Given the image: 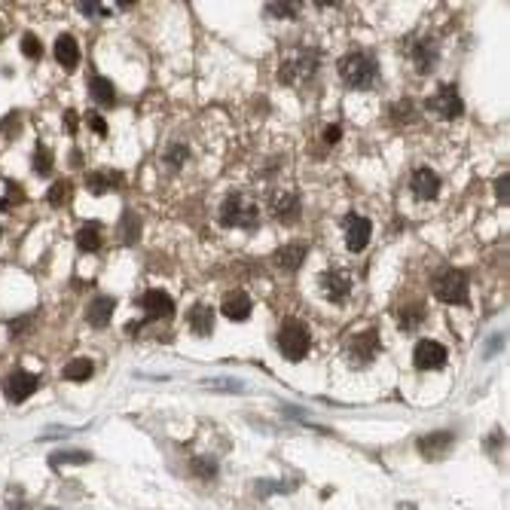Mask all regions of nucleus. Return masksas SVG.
<instances>
[{"label": "nucleus", "instance_id": "15", "mask_svg": "<svg viewBox=\"0 0 510 510\" xmlns=\"http://www.w3.org/2000/svg\"><path fill=\"white\" fill-rule=\"evenodd\" d=\"M321 288H324V293H327L330 303H345L349 293H352V278L345 272H327L321 278Z\"/></svg>", "mask_w": 510, "mask_h": 510}, {"label": "nucleus", "instance_id": "8", "mask_svg": "<svg viewBox=\"0 0 510 510\" xmlns=\"http://www.w3.org/2000/svg\"><path fill=\"white\" fill-rule=\"evenodd\" d=\"M370 236H373V223L361 214H349L345 217V245L349 251H364L370 245Z\"/></svg>", "mask_w": 510, "mask_h": 510}, {"label": "nucleus", "instance_id": "7", "mask_svg": "<svg viewBox=\"0 0 510 510\" xmlns=\"http://www.w3.org/2000/svg\"><path fill=\"white\" fill-rule=\"evenodd\" d=\"M376 354H379V334L376 330H364V334H358L349 343V358L358 367H367Z\"/></svg>", "mask_w": 510, "mask_h": 510}, {"label": "nucleus", "instance_id": "42", "mask_svg": "<svg viewBox=\"0 0 510 510\" xmlns=\"http://www.w3.org/2000/svg\"><path fill=\"white\" fill-rule=\"evenodd\" d=\"M0 37H3V31H0Z\"/></svg>", "mask_w": 510, "mask_h": 510}, {"label": "nucleus", "instance_id": "39", "mask_svg": "<svg viewBox=\"0 0 510 510\" xmlns=\"http://www.w3.org/2000/svg\"><path fill=\"white\" fill-rule=\"evenodd\" d=\"M65 122H67V135H74V131H76V113L67 110L65 113Z\"/></svg>", "mask_w": 510, "mask_h": 510}, {"label": "nucleus", "instance_id": "27", "mask_svg": "<svg viewBox=\"0 0 510 510\" xmlns=\"http://www.w3.org/2000/svg\"><path fill=\"white\" fill-rule=\"evenodd\" d=\"M117 177L120 174H104V172H95V174H89L86 177V187L95 192V196H101V192H107L113 187V183H117Z\"/></svg>", "mask_w": 510, "mask_h": 510}, {"label": "nucleus", "instance_id": "28", "mask_svg": "<svg viewBox=\"0 0 510 510\" xmlns=\"http://www.w3.org/2000/svg\"><path fill=\"white\" fill-rule=\"evenodd\" d=\"M187 156H190L187 147H183V144H172V147L165 150V165H168V168H174V172H177V168H181L183 162H187Z\"/></svg>", "mask_w": 510, "mask_h": 510}, {"label": "nucleus", "instance_id": "18", "mask_svg": "<svg viewBox=\"0 0 510 510\" xmlns=\"http://www.w3.org/2000/svg\"><path fill=\"white\" fill-rule=\"evenodd\" d=\"M113 312H117V299L113 297H95L86 309V318L92 327H107V321L113 318Z\"/></svg>", "mask_w": 510, "mask_h": 510}, {"label": "nucleus", "instance_id": "23", "mask_svg": "<svg viewBox=\"0 0 510 510\" xmlns=\"http://www.w3.org/2000/svg\"><path fill=\"white\" fill-rule=\"evenodd\" d=\"M92 373H95V364L89 358H74L71 364H65V370H61V376L67 382H86L92 379Z\"/></svg>", "mask_w": 510, "mask_h": 510}, {"label": "nucleus", "instance_id": "31", "mask_svg": "<svg viewBox=\"0 0 510 510\" xmlns=\"http://www.w3.org/2000/svg\"><path fill=\"white\" fill-rule=\"evenodd\" d=\"M22 52H25L28 58H34V61L40 58V56H43V43H40V37H37V34H25V37H22Z\"/></svg>", "mask_w": 510, "mask_h": 510}, {"label": "nucleus", "instance_id": "25", "mask_svg": "<svg viewBox=\"0 0 510 510\" xmlns=\"http://www.w3.org/2000/svg\"><path fill=\"white\" fill-rule=\"evenodd\" d=\"M76 248L86 251V254L101 248V227H98V223H86V227H80V233H76Z\"/></svg>", "mask_w": 510, "mask_h": 510}, {"label": "nucleus", "instance_id": "12", "mask_svg": "<svg viewBox=\"0 0 510 510\" xmlns=\"http://www.w3.org/2000/svg\"><path fill=\"white\" fill-rule=\"evenodd\" d=\"M138 306L147 312V321H156V318H168V315L174 312V303L172 297H168L165 290H147L141 299H138Z\"/></svg>", "mask_w": 510, "mask_h": 510}, {"label": "nucleus", "instance_id": "33", "mask_svg": "<svg viewBox=\"0 0 510 510\" xmlns=\"http://www.w3.org/2000/svg\"><path fill=\"white\" fill-rule=\"evenodd\" d=\"M49 461L52 465H61V461H65V465H86L89 452H56Z\"/></svg>", "mask_w": 510, "mask_h": 510}, {"label": "nucleus", "instance_id": "36", "mask_svg": "<svg viewBox=\"0 0 510 510\" xmlns=\"http://www.w3.org/2000/svg\"><path fill=\"white\" fill-rule=\"evenodd\" d=\"M0 129H3V135H6V138H15V135L22 131V117H19V113H10V117L0 122Z\"/></svg>", "mask_w": 510, "mask_h": 510}, {"label": "nucleus", "instance_id": "34", "mask_svg": "<svg viewBox=\"0 0 510 510\" xmlns=\"http://www.w3.org/2000/svg\"><path fill=\"white\" fill-rule=\"evenodd\" d=\"M266 13L269 15H278V19H293L297 15V3H266Z\"/></svg>", "mask_w": 510, "mask_h": 510}, {"label": "nucleus", "instance_id": "38", "mask_svg": "<svg viewBox=\"0 0 510 510\" xmlns=\"http://www.w3.org/2000/svg\"><path fill=\"white\" fill-rule=\"evenodd\" d=\"M339 138H343V131H339V126H327V131H324V141H327V144H336Z\"/></svg>", "mask_w": 510, "mask_h": 510}, {"label": "nucleus", "instance_id": "5", "mask_svg": "<svg viewBox=\"0 0 510 510\" xmlns=\"http://www.w3.org/2000/svg\"><path fill=\"white\" fill-rule=\"evenodd\" d=\"M315 67H318V56H315V52H293V56H288L284 65L278 67V80L293 86V83H299V80H309V76L315 74Z\"/></svg>", "mask_w": 510, "mask_h": 510}, {"label": "nucleus", "instance_id": "24", "mask_svg": "<svg viewBox=\"0 0 510 510\" xmlns=\"http://www.w3.org/2000/svg\"><path fill=\"white\" fill-rule=\"evenodd\" d=\"M117 236H120V242L122 245H135L138 242V236H141V217H138L135 211H126L120 217V229H117Z\"/></svg>", "mask_w": 510, "mask_h": 510}, {"label": "nucleus", "instance_id": "10", "mask_svg": "<svg viewBox=\"0 0 510 510\" xmlns=\"http://www.w3.org/2000/svg\"><path fill=\"white\" fill-rule=\"evenodd\" d=\"M413 361L419 370H440L446 364V349L440 343H434V339H422V343L416 345Z\"/></svg>", "mask_w": 510, "mask_h": 510}, {"label": "nucleus", "instance_id": "40", "mask_svg": "<svg viewBox=\"0 0 510 510\" xmlns=\"http://www.w3.org/2000/svg\"><path fill=\"white\" fill-rule=\"evenodd\" d=\"M10 192H15V199H19V202H22V199H25V196H22V190H19V187L13 190V183H10ZM10 205H13L10 199H0V208H10Z\"/></svg>", "mask_w": 510, "mask_h": 510}, {"label": "nucleus", "instance_id": "2", "mask_svg": "<svg viewBox=\"0 0 510 510\" xmlns=\"http://www.w3.org/2000/svg\"><path fill=\"white\" fill-rule=\"evenodd\" d=\"M309 349H312V336H309V327L303 321L297 318H288L281 324V330H278V352L284 354L288 361H303Z\"/></svg>", "mask_w": 510, "mask_h": 510}, {"label": "nucleus", "instance_id": "35", "mask_svg": "<svg viewBox=\"0 0 510 510\" xmlns=\"http://www.w3.org/2000/svg\"><path fill=\"white\" fill-rule=\"evenodd\" d=\"M495 199H498L501 205L510 202V174H501L498 181H495Z\"/></svg>", "mask_w": 510, "mask_h": 510}, {"label": "nucleus", "instance_id": "11", "mask_svg": "<svg viewBox=\"0 0 510 510\" xmlns=\"http://www.w3.org/2000/svg\"><path fill=\"white\" fill-rule=\"evenodd\" d=\"M409 190H413L416 199H422V202H431V199L440 192V177H437V172H431V168H416L413 177H409Z\"/></svg>", "mask_w": 510, "mask_h": 510}, {"label": "nucleus", "instance_id": "13", "mask_svg": "<svg viewBox=\"0 0 510 510\" xmlns=\"http://www.w3.org/2000/svg\"><path fill=\"white\" fill-rule=\"evenodd\" d=\"M409 58H413V65L419 74H431L437 67V43L428 40V37H425V40H416L413 49H409Z\"/></svg>", "mask_w": 510, "mask_h": 510}, {"label": "nucleus", "instance_id": "6", "mask_svg": "<svg viewBox=\"0 0 510 510\" xmlns=\"http://www.w3.org/2000/svg\"><path fill=\"white\" fill-rule=\"evenodd\" d=\"M428 110L437 113V117H443V120H455L465 113V101H461V95L455 92V86H440L434 95L428 98Z\"/></svg>", "mask_w": 510, "mask_h": 510}, {"label": "nucleus", "instance_id": "26", "mask_svg": "<svg viewBox=\"0 0 510 510\" xmlns=\"http://www.w3.org/2000/svg\"><path fill=\"white\" fill-rule=\"evenodd\" d=\"M397 321H400V330H406V334H409V330H416L425 321V306L422 303H409L406 309H400Z\"/></svg>", "mask_w": 510, "mask_h": 510}, {"label": "nucleus", "instance_id": "14", "mask_svg": "<svg viewBox=\"0 0 510 510\" xmlns=\"http://www.w3.org/2000/svg\"><path fill=\"white\" fill-rule=\"evenodd\" d=\"M251 309H254V303H251V297L245 290H229L227 297H223V315H227L229 321L251 318Z\"/></svg>", "mask_w": 510, "mask_h": 510}, {"label": "nucleus", "instance_id": "19", "mask_svg": "<svg viewBox=\"0 0 510 510\" xmlns=\"http://www.w3.org/2000/svg\"><path fill=\"white\" fill-rule=\"evenodd\" d=\"M56 61L65 71H74V67L80 65V46H76V40L71 34H61L56 40Z\"/></svg>", "mask_w": 510, "mask_h": 510}, {"label": "nucleus", "instance_id": "32", "mask_svg": "<svg viewBox=\"0 0 510 510\" xmlns=\"http://www.w3.org/2000/svg\"><path fill=\"white\" fill-rule=\"evenodd\" d=\"M34 172H40V174L52 172V153L46 150V147H37L34 150Z\"/></svg>", "mask_w": 510, "mask_h": 510}, {"label": "nucleus", "instance_id": "20", "mask_svg": "<svg viewBox=\"0 0 510 510\" xmlns=\"http://www.w3.org/2000/svg\"><path fill=\"white\" fill-rule=\"evenodd\" d=\"M306 260V245H284V248L275 251V266L284 269V272H297Z\"/></svg>", "mask_w": 510, "mask_h": 510}, {"label": "nucleus", "instance_id": "3", "mask_svg": "<svg viewBox=\"0 0 510 510\" xmlns=\"http://www.w3.org/2000/svg\"><path fill=\"white\" fill-rule=\"evenodd\" d=\"M220 223L223 227H242V229H257L260 223V208L257 202L245 196H227L223 199V208H220Z\"/></svg>", "mask_w": 510, "mask_h": 510}, {"label": "nucleus", "instance_id": "30", "mask_svg": "<svg viewBox=\"0 0 510 510\" xmlns=\"http://www.w3.org/2000/svg\"><path fill=\"white\" fill-rule=\"evenodd\" d=\"M192 470H196L202 480H214V477H217V461L214 459H192Z\"/></svg>", "mask_w": 510, "mask_h": 510}, {"label": "nucleus", "instance_id": "1", "mask_svg": "<svg viewBox=\"0 0 510 510\" xmlns=\"http://www.w3.org/2000/svg\"><path fill=\"white\" fill-rule=\"evenodd\" d=\"M336 71L349 89H370L376 83V76H379V61H376V56H370V52L352 49L339 58Z\"/></svg>", "mask_w": 510, "mask_h": 510}, {"label": "nucleus", "instance_id": "16", "mask_svg": "<svg viewBox=\"0 0 510 510\" xmlns=\"http://www.w3.org/2000/svg\"><path fill=\"white\" fill-rule=\"evenodd\" d=\"M452 443H455V437L450 434V431H434V434L419 440V452L425 455V459H440V455L450 452Z\"/></svg>", "mask_w": 510, "mask_h": 510}, {"label": "nucleus", "instance_id": "9", "mask_svg": "<svg viewBox=\"0 0 510 510\" xmlns=\"http://www.w3.org/2000/svg\"><path fill=\"white\" fill-rule=\"evenodd\" d=\"M34 391H37V376L28 373V370H13L10 379H6V397H10L13 404H22V400H28Z\"/></svg>", "mask_w": 510, "mask_h": 510}, {"label": "nucleus", "instance_id": "4", "mask_svg": "<svg viewBox=\"0 0 510 510\" xmlns=\"http://www.w3.org/2000/svg\"><path fill=\"white\" fill-rule=\"evenodd\" d=\"M468 290H470L468 275L459 272V269H443V272L434 278V297L446 306H465Z\"/></svg>", "mask_w": 510, "mask_h": 510}, {"label": "nucleus", "instance_id": "37", "mask_svg": "<svg viewBox=\"0 0 510 510\" xmlns=\"http://www.w3.org/2000/svg\"><path fill=\"white\" fill-rule=\"evenodd\" d=\"M89 126H92V131H95V135H107V122H104V117H98V113H92L89 117Z\"/></svg>", "mask_w": 510, "mask_h": 510}, {"label": "nucleus", "instance_id": "22", "mask_svg": "<svg viewBox=\"0 0 510 510\" xmlns=\"http://www.w3.org/2000/svg\"><path fill=\"white\" fill-rule=\"evenodd\" d=\"M89 95L95 98V104H104V107H113V104H117V92H113V83L104 80V76H92V80H89Z\"/></svg>", "mask_w": 510, "mask_h": 510}, {"label": "nucleus", "instance_id": "21", "mask_svg": "<svg viewBox=\"0 0 510 510\" xmlns=\"http://www.w3.org/2000/svg\"><path fill=\"white\" fill-rule=\"evenodd\" d=\"M272 214H275V220H297L299 199L293 192H278V196H272Z\"/></svg>", "mask_w": 510, "mask_h": 510}, {"label": "nucleus", "instance_id": "17", "mask_svg": "<svg viewBox=\"0 0 510 510\" xmlns=\"http://www.w3.org/2000/svg\"><path fill=\"white\" fill-rule=\"evenodd\" d=\"M187 324H190V330L196 336H211V330H214V309L205 306V303H196L187 312Z\"/></svg>", "mask_w": 510, "mask_h": 510}, {"label": "nucleus", "instance_id": "41", "mask_svg": "<svg viewBox=\"0 0 510 510\" xmlns=\"http://www.w3.org/2000/svg\"><path fill=\"white\" fill-rule=\"evenodd\" d=\"M76 6H80V13H86V15H89V13H95V6H98V3H76Z\"/></svg>", "mask_w": 510, "mask_h": 510}, {"label": "nucleus", "instance_id": "29", "mask_svg": "<svg viewBox=\"0 0 510 510\" xmlns=\"http://www.w3.org/2000/svg\"><path fill=\"white\" fill-rule=\"evenodd\" d=\"M49 205H56V208H61L67 202V199H71V183L67 181H58V183H52V190H49Z\"/></svg>", "mask_w": 510, "mask_h": 510}]
</instances>
